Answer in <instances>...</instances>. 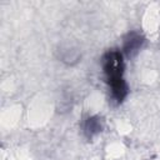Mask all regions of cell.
<instances>
[{"mask_svg":"<svg viewBox=\"0 0 160 160\" xmlns=\"http://www.w3.org/2000/svg\"><path fill=\"white\" fill-rule=\"evenodd\" d=\"M101 68L105 82L109 86L111 100L116 105L121 104L129 94V85L124 79L125 61L122 52L119 49L105 51L101 56Z\"/></svg>","mask_w":160,"mask_h":160,"instance_id":"cell-1","label":"cell"},{"mask_svg":"<svg viewBox=\"0 0 160 160\" xmlns=\"http://www.w3.org/2000/svg\"><path fill=\"white\" fill-rule=\"evenodd\" d=\"M145 41L146 39L140 31H135V30L129 31L122 39V49H121L122 55L129 59L135 58L139 54V51L142 49Z\"/></svg>","mask_w":160,"mask_h":160,"instance_id":"cell-2","label":"cell"},{"mask_svg":"<svg viewBox=\"0 0 160 160\" xmlns=\"http://www.w3.org/2000/svg\"><path fill=\"white\" fill-rule=\"evenodd\" d=\"M104 126H105V121L101 116L99 115L88 116L82 122V134L86 139L91 140L94 136H96L104 130Z\"/></svg>","mask_w":160,"mask_h":160,"instance_id":"cell-3","label":"cell"},{"mask_svg":"<svg viewBox=\"0 0 160 160\" xmlns=\"http://www.w3.org/2000/svg\"><path fill=\"white\" fill-rule=\"evenodd\" d=\"M58 52H59L60 61H62V62H65L68 65H74V64L79 62L80 61V58H81L79 50H76V49H74L71 46H65V48L64 46H60V49L58 50Z\"/></svg>","mask_w":160,"mask_h":160,"instance_id":"cell-4","label":"cell"}]
</instances>
